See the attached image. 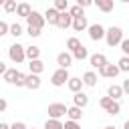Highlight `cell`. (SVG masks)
<instances>
[{
	"label": "cell",
	"instance_id": "1",
	"mask_svg": "<svg viewBox=\"0 0 129 129\" xmlns=\"http://www.w3.org/2000/svg\"><path fill=\"white\" fill-rule=\"evenodd\" d=\"M105 40H107L109 46H117V44H121V42H123V30H121L119 26H111V28H107V32H105Z\"/></svg>",
	"mask_w": 129,
	"mask_h": 129
},
{
	"label": "cell",
	"instance_id": "2",
	"mask_svg": "<svg viewBox=\"0 0 129 129\" xmlns=\"http://www.w3.org/2000/svg\"><path fill=\"white\" fill-rule=\"evenodd\" d=\"M8 56H10V60H12V62H16V64L24 62V58H26V46H22V44L14 42V44L8 48Z\"/></svg>",
	"mask_w": 129,
	"mask_h": 129
},
{
	"label": "cell",
	"instance_id": "3",
	"mask_svg": "<svg viewBox=\"0 0 129 129\" xmlns=\"http://www.w3.org/2000/svg\"><path fill=\"white\" fill-rule=\"evenodd\" d=\"M99 105H101V109L107 111L109 115H119V113H121V105H119V101H113L111 97H101Z\"/></svg>",
	"mask_w": 129,
	"mask_h": 129
},
{
	"label": "cell",
	"instance_id": "4",
	"mask_svg": "<svg viewBox=\"0 0 129 129\" xmlns=\"http://www.w3.org/2000/svg\"><path fill=\"white\" fill-rule=\"evenodd\" d=\"M69 71L67 69H56L54 73H52V77H50V83H52V87H62V85H67L69 83Z\"/></svg>",
	"mask_w": 129,
	"mask_h": 129
},
{
	"label": "cell",
	"instance_id": "5",
	"mask_svg": "<svg viewBox=\"0 0 129 129\" xmlns=\"http://www.w3.org/2000/svg\"><path fill=\"white\" fill-rule=\"evenodd\" d=\"M26 22H28V26H32V28H44V24H46V20H44V14H40V12H36V10H32L30 12V16L26 18Z\"/></svg>",
	"mask_w": 129,
	"mask_h": 129
},
{
	"label": "cell",
	"instance_id": "6",
	"mask_svg": "<svg viewBox=\"0 0 129 129\" xmlns=\"http://www.w3.org/2000/svg\"><path fill=\"white\" fill-rule=\"evenodd\" d=\"M67 105L64 103H50L48 105V117L50 119H60L62 115H67Z\"/></svg>",
	"mask_w": 129,
	"mask_h": 129
},
{
	"label": "cell",
	"instance_id": "7",
	"mask_svg": "<svg viewBox=\"0 0 129 129\" xmlns=\"http://www.w3.org/2000/svg\"><path fill=\"white\" fill-rule=\"evenodd\" d=\"M105 32H107V30H105L99 22L89 26V38H91V40H103V38H105Z\"/></svg>",
	"mask_w": 129,
	"mask_h": 129
},
{
	"label": "cell",
	"instance_id": "8",
	"mask_svg": "<svg viewBox=\"0 0 129 129\" xmlns=\"http://www.w3.org/2000/svg\"><path fill=\"white\" fill-rule=\"evenodd\" d=\"M119 73H121V71H119V67H117V64H111V62H107V64L99 71V75H101V77H105V79H115Z\"/></svg>",
	"mask_w": 129,
	"mask_h": 129
},
{
	"label": "cell",
	"instance_id": "9",
	"mask_svg": "<svg viewBox=\"0 0 129 129\" xmlns=\"http://www.w3.org/2000/svg\"><path fill=\"white\" fill-rule=\"evenodd\" d=\"M73 54L71 52H58L56 54V64H58V69H69L71 64H73Z\"/></svg>",
	"mask_w": 129,
	"mask_h": 129
},
{
	"label": "cell",
	"instance_id": "10",
	"mask_svg": "<svg viewBox=\"0 0 129 129\" xmlns=\"http://www.w3.org/2000/svg\"><path fill=\"white\" fill-rule=\"evenodd\" d=\"M89 62H91V67H93V69H99V71H101V69L107 64V56H105V54H101V52H95V54H91V56H89Z\"/></svg>",
	"mask_w": 129,
	"mask_h": 129
},
{
	"label": "cell",
	"instance_id": "11",
	"mask_svg": "<svg viewBox=\"0 0 129 129\" xmlns=\"http://www.w3.org/2000/svg\"><path fill=\"white\" fill-rule=\"evenodd\" d=\"M56 26L62 28V30L73 26V16L69 14V10H67V12H60V16H58V24H56Z\"/></svg>",
	"mask_w": 129,
	"mask_h": 129
},
{
	"label": "cell",
	"instance_id": "12",
	"mask_svg": "<svg viewBox=\"0 0 129 129\" xmlns=\"http://www.w3.org/2000/svg\"><path fill=\"white\" fill-rule=\"evenodd\" d=\"M40 85H42V81L38 75H26V89L36 91V89H40Z\"/></svg>",
	"mask_w": 129,
	"mask_h": 129
},
{
	"label": "cell",
	"instance_id": "13",
	"mask_svg": "<svg viewBox=\"0 0 129 129\" xmlns=\"http://www.w3.org/2000/svg\"><path fill=\"white\" fill-rule=\"evenodd\" d=\"M73 103H75V107H79V109H85L87 105H89V97L81 91V93H75L73 95Z\"/></svg>",
	"mask_w": 129,
	"mask_h": 129
},
{
	"label": "cell",
	"instance_id": "14",
	"mask_svg": "<svg viewBox=\"0 0 129 129\" xmlns=\"http://www.w3.org/2000/svg\"><path fill=\"white\" fill-rule=\"evenodd\" d=\"M58 16H60V12H56L54 8H46V12H44V20L48 24H52V26L58 24Z\"/></svg>",
	"mask_w": 129,
	"mask_h": 129
},
{
	"label": "cell",
	"instance_id": "15",
	"mask_svg": "<svg viewBox=\"0 0 129 129\" xmlns=\"http://www.w3.org/2000/svg\"><path fill=\"white\" fill-rule=\"evenodd\" d=\"M107 97H111L113 101H119V99L123 97V89H121V85H109V89H107Z\"/></svg>",
	"mask_w": 129,
	"mask_h": 129
},
{
	"label": "cell",
	"instance_id": "16",
	"mask_svg": "<svg viewBox=\"0 0 129 129\" xmlns=\"http://www.w3.org/2000/svg\"><path fill=\"white\" fill-rule=\"evenodd\" d=\"M71 28H73V30H77V32H81V30L89 28L87 16H79V18H73V26H71Z\"/></svg>",
	"mask_w": 129,
	"mask_h": 129
},
{
	"label": "cell",
	"instance_id": "17",
	"mask_svg": "<svg viewBox=\"0 0 129 129\" xmlns=\"http://www.w3.org/2000/svg\"><path fill=\"white\" fill-rule=\"evenodd\" d=\"M67 87H69L73 93H81V89H83V79H81V77H71L69 83H67Z\"/></svg>",
	"mask_w": 129,
	"mask_h": 129
},
{
	"label": "cell",
	"instance_id": "18",
	"mask_svg": "<svg viewBox=\"0 0 129 129\" xmlns=\"http://www.w3.org/2000/svg\"><path fill=\"white\" fill-rule=\"evenodd\" d=\"M28 69H30V75H40L44 71V62L38 58V60H30L28 62Z\"/></svg>",
	"mask_w": 129,
	"mask_h": 129
},
{
	"label": "cell",
	"instance_id": "19",
	"mask_svg": "<svg viewBox=\"0 0 129 129\" xmlns=\"http://www.w3.org/2000/svg\"><path fill=\"white\" fill-rule=\"evenodd\" d=\"M30 12H32V8H30V4H28V2H20V4H18V8H16V14H18V16H22V18H28V16H30Z\"/></svg>",
	"mask_w": 129,
	"mask_h": 129
},
{
	"label": "cell",
	"instance_id": "20",
	"mask_svg": "<svg viewBox=\"0 0 129 129\" xmlns=\"http://www.w3.org/2000/svg\"><path fill=\"white\" fill-rule=\"evenodd\" d=\"M26 58H28V60H38V58H40V48L34 46V44L26 46Z\"/></svg>",
	"mask_w": 129,
	"mask_h": 129
},
{
	"label": "cell",
	"instance_id": "21",
	"mask_svg": "<svg viewBox=\"0 0 129 129\" xmlns=\"http://www.w3.org/2000/svg\"><path fill=\"white\" fill-rule=\"evenodd\" d=\"M67 115H69V121H79L81 117H83V109H79V107H69L67 109Z\"/></svg>",
	"mask_w": 129,
	"mask_h": 129
},
{
	"label": "cell",
	"instance_id": "22",
	"mask_svg": "<svg viewBox=\"0 0 129 129\" xmlns=\"http://www.w3.org/2000/svg\"><path fill=\"white\" fill-rule=\"evenodd\" d=\"M95 4H97V8H99L101 12H111V10L115 8V4H113V0H97Z\"/></svg>",
	"mask_w": 129,
	"mask_h": 129
},
{
	"label": "cell",
	"instance_id": "23",
	"mask_svg": "<svg viewBox=\"0 0 129 129\" xmlns=\"http://www.w3.org/2000/svg\"><path fill=\"white\" fill-rule=\"evenodd\" d=\"M83 85H87V87H95V85H97V75H95L93 71H87V73L83 75Z\"/></svg>",
	"mask_w": 129,
	"mask_h": 129
},
{
	"label": "cell",
	"instance_id": "24",
	"mask_svg": "<svg viewBox=\"0 0 129 129\" xmlns=\"http://www.w3.org/2000/svg\"><path fill=\"white\" fill-rule=\"evenodd\" d=\"M71 54H73V58H77V60H85V58H89V50H87L83 44H81L77 50H73Z\"/></svg>",
	"mask_w": 129,
	"mask_h": 129
},
{
	"label": "cell",
	"instance_id": "25",
	"mask_svg": "<svg viewBox=\"0 0 129 129\" xmlns=\"http://www.w3.org/2000/svg\"><path fill=\"white\" fill-rule=\"evenodd\" d=\"M18 73H20V71H16V69H8L2 77H4V81H6V83L14 85V81H16V77H18Z\"/></svg>",
	"mask_w": 129,
	"mask_h": 129
},
{
	"label": "cell",
	"instance_id": "26",
	"mask_svg": "<svg viewBox=\"0 0 129 129\" xmlns=\"http://www.w3.org/2000/svg\"><path fill=\"white\" fill-rule=\"evenodd\" d=\"M44 129H64V123H60V119H46Z\"/></svg>",
	"mask_w": 129,
	"mask_h": 129
},
{
	"label": "cell",
	"instance_id": "27",
	"mask_svg": "<svg viewBox=\"0 0 129 129\" xmlns=\"http://www.w3.org/2000/svg\"><path fill=\"white\" fill-rule=\"evenodd\" d=\"M117 67H119L121 73H129V56H121L117 60Z\"/></svg>",
	"mask_w": 129,
	"mask_h": 129
},
{
	"label": "cell",
	"instance_id": "28",
	"mask_svg": "<svg viewBox=\"0 0 129 129\" xmlns=\"http://www.w3.org/2000/svg\"><path fill=\"white\" fill-rule=\"evenodd\" d=\"M56 12H67L69 10V2L67 0H54V6H52Z\"/></svg>",
	"mask_w": 129,
	"mask_h": 129
},
{
	"label": "cell",
	"instance_id": "29",
	"mask_svg": "<svg viewBox=\"0 0 129 129\" xmlns=\"http://www.w3.org/2000/svg\"><path fill=\"white\" fill-rule=\"evenodd\" d=\"M79 46H81V40H79L77 36H71V38L67 40V48H69L71 52H73V50H77Z\"/></svg>",
	"mask_w": 129,
	"mask_h": 129
},
{
	"label": "cell",
	"instance_id": "30",
	"mask_svg": "<svg viewBox=\"0 0 129 129\" xmlns=\"http://www.w3.org/2000/svg\"><path fill=\"white\" fill-rule=\"evenodd\" d=\"M16 8H18V4H16V0H6V2H4V10H6L8 14H12V12H16Z\"/></svg>",
	"mask_w": 129,
	"mask_h": 129
},
{
	"label": "cell",
	"instance_id": "31",
	"mask_svg": "<svg viewBox=\"0 0 129 129\" xmlns=\"http://www.w3.org/2000/svg\"><path fill=\"white\" fill-rule=\"evenodd\" d=\"M69 14H71L73 18H79V16H85V14H83V8H81L79 4H75V6H71V8H69Z\"/></svg>",
	"mask_w": 129,
	"mask_h": 129
},
{
	"label": "cell",
	"instance_id": "32",
	"mask_svg": "<svg viewBox=\"0 0 129 129\" xmlns=\"http://www.w3.org/2000/svg\"><path fill=\"white\" fill-rule=\"evenodd\" d=\"M10 34H12L14 38H18L20 34H24V32H22V26H20L18 22H14V24H10Z\"/></svg>",
	"mask_w": 129,
	"mask_h": 129
},
{
	"label": "cell",
	"instance_id": "33",
	"mask_svg": "<svg viewBox=\"0 0 129 129\" xmlns=\"http://www.w3.org/2000/svg\"><path fill=\"white\" fill-rule=\"evenodd\" d=\"M14 85H16V87H26V75H24V73H18Z\"/></svg>",
	"mask_w": 129,
	"mask_h": 129
},
{
	"label": "cell",
	"instance_id": "34",
	"mask_svg": "<svg viewBox=\"0 0 129 129\" xmlns=\"http://www.w3.org/2000/svg\"><path fill=\"white\" fill-rule=\"evenodd\" d=\"M26 32H28V36H30V38H36V36H40V34H42V30H40V28H32V26H28V30H26Z\"/></svg>",
	"mask_w": 129,
	"mask_h": 129
},
{
	"label": "cell",
	"instance_id": "35",
	"mask_svg": "<svg viewBox=\"0 0 129 129\" xmlns=\"http://www.w3.org/2000/svg\"><path fill=\"white\" fill-rule=\"evenodd\" d=\"M4 34H10V26L4 20H0V36H4Z\"/></svg>",
	"mask_w": 129,
	"mask_h": 129
},
{
	"label": "cell",
	"instance_id": "36",
	"mask_svg": "<svg viewBox=\"0 0 129 129\" xmlns=\"http://www.w3.org/2000/svg\"><path fill=\"white\" fill-rule=\"evenodd\" d=\"M121 50H123V56H129V38H123V42H121Z\"/></svg>",
	"mask_w": 129,
	"mask_h": 129
},
{
	"label": "cell",
	"instance_id": "37",
	"mask_svg": "<svg viewBox=\"0 0 129 129\" xmlns=\"http://www.w3.org/2000/svg\"><path fill=\"white\" fill-rule=\"evenodd\" d=\"M64 129H81V127H79L77 121H67V123H64Z\"/></svg>",
	"mask_w": 129,
	"mask_h": 129
},
{
	"label": "cell",
	"instance_id": "38",
	"mask_svg": "<svg viewBox=\"0 0 129 129\" xmlns=\"http://www.w3.org/2000/svg\"><path fill=\"white\" fill-rule=\"evenodd\" d=\"M10 129H26V125H24L22 121H16V123H12V125H10Z\"/></svg>",
	"mask_w": 129,
	"mask_h": 129
},
{
	"label": "cell",
	"instance_id": "39",
	"mask_svg": "<svg viewBox=\"0 0 129 129\" xmlns=\"http://www.w3.org/2000/svg\"><path fill=\"white\" fill-rule=\"evenodd\" d=\"M121 89H123V93H127V95H129V79H125V81H123Z\"/></svg>",
	"mask_w": 129,
	"mask_h": 129
},
{
	"label": "cell",
	"instance_id": "40",
	"mask_svg": "<svg viewBox=\"0 0 129 129\" xmlns=\"http://www.w3.org/2000/svg\"><path fill=\"white\" fill-rule=\"evenodd\" d=\"M77 4H79L81 8H87V6H91V0H79Z\"/></svg>",
	"mask_w": 129,
	"mask_h": 129
},
{
	"label": "cell",
	"instance_id": "41",
	"mask_svg": "<svg viewBox=\"0 0 129 129\" xmlns=\"http://www.w3.org/2000/svg\"><path fill=\"white\" fill-rule=\"evenodd\" d=\"M6 107H8V103H6V101L0 97V113H4V111H6Z\"/></svg>",
	"mask_w": 129,
	"mask_h": 129
},
{
	"label": "cell",
	"instance_id": "42",
	"mask_svg": "<svg viewBox=\"0 0 129 129\" xmlns=\"http://www.w3.org/2000/svg\"><path fill=\"white\" fill-rule=\"evenodd\" d=\"M6 71H8V69H6V64H4V62H2V60H0V75H4V73H6Z\"/></svg>",
	"mask_w": 129,
	"mask_h": 129
},
{
	"label": "cell",
	"instance_id": "43",
	"mask_svg": "<svg viewBox=\"0 0 129 129\" xmlns=\"http://www.w3.org/2000/svg\"><path fill=\"white\" fill-rule=\"evenodd\" d=\"M0 129H10V125H6V123H0Z\"/></svg>",
	"mask_w": 129,
	"mask_h": 129
},
{
	"label": "cell",
	"instance_id": "44",
	"mask_svg": "<svg viewBox=\"0 0 129 129\" xmlns=\"http://www.w3.org/2000/svg\"><path fill=\"white\" fill-rule=\"evenodd\" d=\"M123 127H125V129H129V119L125 121V125H123Z\"/></svg>",
	"mask_w": 129,
	"mask_h": 129
},
{
	"label": "cell",
	"instance_id": "45",
	"mask_svg": "<svg viewBox=\"0 0 129 129\" xmlns=\"http://www.w3.org/2000/svg\"><path fill=\"white\" fill-rule=\"evenodd\" d=\"M105 129H117V127H113V125H107V127H105Z\"/></svg>",
	"mask_w": 129,
	"mask_h": 129
},
{
	"label": "cell",
	"instance_id": "46",
	"mask_svg": "<svg viewBox=\"0 0 129 129\" xmlns=\"http://www.w3.org/2000/svg\"><path fill=\"white\" fill-rule=\"evenodd\" d=\"M32 129H34V127H32Z\"/></svg>",
	"mask_w": 129,
	"mask_h": 129
},
{
	"label": "cell",
	"instance_id": "47",
	"mask_svg": "<svg viewBox=\"0 0 129 129\" xmlns=\"http://www.w3.org/2000/svg\"><path fill=\"white\" fill-rule=\"evenodd\" d=\"M0 123H2V121H0Z\"/></svg>",
	"mask_w": 129,
	"mask_h": 129
}]
</instances>
